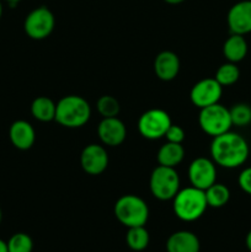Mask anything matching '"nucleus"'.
I'll use <instances>...</instances> for the list:
<instances>
[{
  "label": "nucleus",
  "instance_id": "nucleus-1",
  "mask_svg": "<svg viewBox=\"0 0 251 252\" xmlns=\"http://www.w3.org/2000/svg\"><path fill=\"white\" fill-rule=\"evenodd\" d=\"M250 148L243 135L235 132H225L213 138L211 157L214 164L224 169H236L248 160Z\"/></svg>",
  "mask_w": 251,
  "mask_h": 252
},
{
  "label": "nucleus",
  "instance_id": "nucleus-2",
  "mask_svg": "<svg viewBox=\"0 0 251 252\" xmlns=\"http://www.w3.org/2000/svg\"><path fill=\"white\" fill-rule=\"evenodd\" d=\"M91 107L88 101L78 95H68L57 102L54 120L65 128H79L89 122Z\"/></svg>",
  "mask_w": 251,
  "mask_h": 252
},
{
  "label": "nucleus",
  "instance_id": "nucleus-3",
  "mask_svg": "<svg viewBox=\"0 0 251 252\" xmlns=\"http://www.w3.org/2000/svg\"><path fill=\"white\" fill-rule=\"evenodd\" d=\"M172 201L175 216L184 221L197 220L208 208L204 191L193 186L180 189Z\"/></svg>",
  "mask_w": 251,
  "mask_h": 252
},
{
  "label": "nucleus",
  "instance_id": "nucleus-4",
  "mask_svg": "<svg viewBox=\"0 0 251 252\" xmlns=\"http://www.w3.org/2000/svg\"><path fill=\"white\" fill-rule=\"evenodd\" d=\"M115 216L127 228L143 226L149 218L148 204L135 194H125L115 204Z\"/></svg>",
  "mask_w": 251,
  "mask_h": 252
},
{
  "label": "nucleus",
  "instance_id": "nucleus-5",
  "mask_svg": "<svg viewBox=\"0 0 251 252\" xmlns=\"http://www.w3.org/2000/svg\"><path fill=\"white\" fill-rule=\"evenodd\" d=\"M150 192L159 201H170L180 191V177L175 167L159 165L153 170L149 180Z\"/></svg>",
  "mask_w": 251,
  "mask_h": 252
},
{
  "label": "nucleus",
  "instance_id": "nucleus-6",
  "mask_svg": "<svg viewBox=\"0 0 251 252\" xmlns=\"http://www.w3.org/2000/svg\"><path fill=\"white\" fill-rule=\"evenodd\" d=\"M198 123L201 129L213 138L229 132L231 126H233L230 111L219 102L201 108Z\"/></svg>",
  "mask_w": 251,
  "mask_h": 252
},
{
  "label": "nucleus",
  "instance_id": "nucleus-7",
  "mask_svg": "<svg viewBox=\"0 0 251 252\" xmlns=\"http://www.w3.org/2000/svg\"><path fill=\"white\" fill-rule=\"evenodd\" d=\"M172 125L169 113L160 108H152L143 113L138 120V130L145 139L157 140L165 137Z\"/></svg>",
  "mask_w": 251,
  "mask_h": 252
},
{
  "label": "nucleus",
  "instance_id": "nucleus-8",
  "mask_svg": "<svg viewBox=\"0 0 251 252\" xmlns=\"http://www.w3.org/2000/svg\"><path fill=\"white\" fill-rule=\"evenodd\" d=\"M56 19L48 7L39 6L32 10L26 16L24 29L27 36L32 39H44L53 32Z\"/></svg>",
  "mask_w": 251,
  "mask_h": 252
},
{
  "label": "nucleus",
  "instance_id": "nucleus-9",
  "mask_svg": "<svg viewBox=\"0 0 251 252\" xmlns=\"http://www.w3.org/2000/svg\"><path fill=\"white\" fill-rule=\"evenodd\" d=\"M223 94V86L214 78H206L193 85L189 93L192 103L198 108L218 103Z\"/></svg>",
  "mask_w": 251,
  "mask_h": 252
},
{
  "label": "nucleus",
  "instance_id": "nucleus-10",
  "mask_svg": "<svg viewBox=\"0 0 251 252\" xmlns=\"http://www.w3.org/2000/svg\"><path fill=\"white\" fill-rule=\"evenodd\" d=\"M188 179L191 186L206 191L209 186L216 184L217 167L213 160L207 158H197L189 164Z\"/></svg>",
  "mask_w": 251,
  "mask_h": 252
},
{
  "label": "nucleus",
  "instance_id": "nucleus-11",
  "mask_svg": "<svg viewBox=\"0 0 251 252\" xmlns=\"http://www.w3.org/2000/svg\"><path fill=\"white\" fill-rule=\"evenodd\" d=\"M80 165L89 175H100L107 169L108 154L102 145L89 144L81 152Z\"/></svg>",
  "mask_w": 251,
  "mask_h": 252
},
{
  "label": "nucleus",
  "instance_id": "nucleus-12",
  "mask_svg": "<svg viewBox=\"0 0 251 252\" xmlns=\"http://www.w3.org/2000/svg\"><path fill=\"white\" fill-rule=\"evenodd\" d=\"M231 33L245 34L251 32V0H243L230 7L226 16Z\"/></svg>",
  "mask_w": 251,
  "mask_h": 252
},
{
  "label": "nucleus",
  "instance_id": "nucleus-13",
  "mask_svg": "<svg viewBox=\"0 0 251 252\" xmlns=\"http://www.w3.org/2000/svg\"><path fill=\"white\" fill-rule=\"evenodd\" d=\"M97 134L101 142L107 147H118L122 144L127 135L126 126L120 118H102L97 127Z\"/></svg>",
  "mask_w": 251,
  "mask_h": 252
},
{
  "label": "nucleus",
  "instance_id": "nucleus-14",
  "mask_svg": "<svg viewBox=\"0 0 251 252\" xmlns=\"http://www.w3.org/2000/svg\"><path fill=\"white\" fill-rule=\"evenodd\" d=\"M10 142L12 143L16 149L19 150H29L36 140V132L32 127L31 123L27 121L19 120L15 121L9 129Z\"/></svg>",
  "mask_w": 251,
  "mask_h": 252
},
{
  "label": "nucleus",
  "instance_id": "nucleus-15",
  "mask_svg": "<svg viewBox=\"0 0 251 252\" xmlns=\"http://www.w3.org/2000/svg\"><path fill=\"white\" fill-rule=\"evenodd\" d=\"M154 71L162 81L174 80L180 71V59L174 52H160L154 61Z\"/></svg>",
  "mask_w": 251,
  "mask_h": 252
},
{
  "label": "nucleus",
  "instance_id": "nucleus-16",
  "mask_svg": "<svg viewBox=\"0 0 251 252\" xmlns=\"http://www.w3.org/2000/svg\"><path fill=\"white\" fill-rule=\"evenodd\" d=\"M201 244L196 234L187 230L171 234L166 241L167 252H199Z\"/></svg>",
  "mask_w": 251,
  "mask_h": 252
},
{
  "label": "nucleus",
  "instance_id": "nucleus-17",
  "mask_svg": "<svg viewBox=\"0 0 251 252\" xmlns=\"http://www.w3.org/2000/svg\"><path fill=\"white\" fill-rule=\"evenodd\" d=\"M248 42L243 34L231 33L223 44V54L226 61L231 63H239L248 54Z\"/></svg>",
  "mask_w": 251,
  "mask_h": 252
},
{
  "label": "nucleus",
  "instance_id": "nucleus-18",
  "mask_svg": "<svg viewBox=\"0 0 251 252\" xmlns=\"http://www.w3.org/2000/svg\"><path fill=\"white\" fill-rule=\"evenodd\" d=\"M159 165L167 167H176L185 158V149L179 143L166 142L157 152Z\"/></svg>",
  "mask_w": 251,
  "mask_h": 252
},
{
  "label": "nucleus",
  "instance_id": "nucleus-19",
  "mask_svg": "<svg viewBox=\"0 0 251 252\" xmlns=\"http://www.w3.org/2000/svg\"><path fill=\"white\" fill-rule=\"evenodd\" d=\"M56 106L57 103L47 96H39L32 101L31 113L37 121L41 122H49L56 117Z\"/></svg>",
  "mask_w": 251,
  "mask_h": 252
},
{
  "label": "nucleus",
  "instance_id": "nucleus-20",
  "mask_svg": "<svg viewBox=\"0 0 251 252\" xmlns=\"http://www.w3.org/2000/svg\"><path fill=\"white\" fill-rule=\"evenodd\" d=\"M206 201L208 207L212 208H221L230 199V191L223 184H213L204 191Z\"/></svg>",
  "mask_w": 251,
  "mask_h": 252
},
{
  "label": "nucleus",
  "instance_id": "nucleus-21",
  "mask_svg": "<svg viewBox=\"0 0 251 252\" xmlns=\"http://www.w3.org/2000/svg\"><path fill=\"white\" fill-rule=\"evenodd\" d=\"M149 233L147 229L143 226H133L128 228L127 235H126V241L129 246L130 250L133 251H143L149 245Z\"/></svg>",
  "mask_w": 251,
  "mask_h": 252
},
{
  "label": "nucleus",
  "instance_id": "nucleus-22",
  "mask_svg": "<svg viewBox=\"0 0 251 252\" xmlns=\"http://www.w3.org/2000/svg\"><path fill=\"white\" fill-rule=\"evenodd\" d=\"M240 78V69L236 65V63H231V62H226V63L221 64L217 70L216 79L221 86H230L235 84Z\"/></svg>",
  "mask_w": 251,
  "mask_h": 252
},
{
  "label": "nucleus",
  "instance_id": "nucleus-23",
  "mask_svg": "<svg viewBox=\"0 0 251 252\" xmlns=\"http://www.w3.org/2000/svg\"><path fill=\"white\" fill-rule=\"evenodd\" d=\"M230 117L233 126L246 127L251 123V106L248 103H236L230 108Z\"/></svg>",
  "mask_w": 251,
  "mask_h": 252
},
{
  "label": "nucleus",
  "instance_id": "nucleus-24",
  "mask_svg": "<svg viewBox=\"0 0 251 252\" xmlns=\"http://www.w3.org/2000/svg\"><path fill=\"white\" fill-rule=\"evenodd\" d=\"M96 107H97L98 113L102 116V118L117 117L121 110L120 102L113 96L110 95L101 96L97 100Z\"/></svg>",
  "mask_w": 251,
  "mask_h": 252
},
{
  "label": "nucleus",
  "instance_id": "nucleus-25",
  "mask_svg": "<svg viewBox=\"0 0 251 252\" xmlns=\"http://www.w3.org/2000/svg\"><path fill=\"white\" fill-rule=\"evenodd\" d=\"M33 241L31 236L25 233H16L7 241V251L9 252H32Z\"/></svg>",
  "mask_w": 251,
  "mask_h": 252
},
{
  "label": "nucleus",
  "instance_id": "nucleus-26",
  "mask_svg": "<svg viewBox=\"0 0 251 252\" xmlns=\"http://www.w3.org/2000/svg\"><path fill=\"white\" fill-rule=\"evenodd\" d=\"M185 135L186 134H185L184 128L177 125L170 126L169 129L165 133V138H166L167 142L179 143V144H182V142L185 140Z\"/></svg>",
  "mask_w": 251,
  "mask_h": 252
},
{
  "label": "nucleus",
  "instance_id": "nucleus-27",
  "mask_svg": "<svg viewBox=\"0 0 251 252\" xmlns=\"http://www.w3.org/2000/svg\"><path fill=\"white\" fill-rule=\"evenodd\" d=\"M238 184L239 187L243 189L245 193L250 194L251 196V166L246 167L243 171L240 172L238 177Z\"/></svg>",
  "mask_w": 251,
  "mask_h": 252
},
{
  "label": "nucleus",
  "instance_id": "nucleus-28",
  "mask_svg": "<svg viewBox=\"0 0 251 252\" xmlns=\"http://www.w3.org/2000/svg\"><path fill=\"white\" fill-rule=\"evenodd\" d=\"M245 244H246V248H248V250L251 252V230L249 231L248 235H246V239H245Z\"/></svg>",
  "mask_w": 251,
  "mask_h": 252
},
{
  "label": "nucleus",
  "instance_id": "nucleus-29",
  "mask_svg": "<svg viewBox=\"0 0 251 252\" xmlns=\"http://www.w3.org/2000/svg\"><path fill=\"white\" fill-rule=\"evenodd\" d=\"M0 252H9L7 251V243L0 239Z\"/></svg>",
  "mask_w": 251,
  "mask_h": 252
},
{
  "label": "nucleus",
  "instance_id": "nucleus-30",
  "mask_svg": "<svg viewBox=\"0 0 251 252\" xmlns=\"http://www.w3.org/2000/svg\"><path fill=\"white\" fill-rule=\"evenodd\" d=\"M165 2H167V4H171V5H176V4H180V2L185 1V0H164Z\"/></svg>",
  "mask_w": 251,
  "mask_h": 252
},
{
  "label": "nucleus",
  "instance_id": "nucleus-31",
  "mask_svg": "<svg viewBox=\"0 0 251 252\" xmlns=\"http://www.w3.org/2000/svg\"><path fill=\"white\" fill-rule=\"evenodd\" d=\"M5 1H6L7 4L10 5V6H15V5L19 4V2L21 1V0H5Z\"/></svg>",
  "mask_w": 251,
  "mask_h": 252
},
{
  "label": "nucleus",
  "instance_id": "nucleus-32",
  "mask_svg": "<svg viewBox=\"0 0 251 252\" xmlns=\"http://www.w3.org/2000/svg\"><path fill=\"white\" fill-rule=\"evenodd\" d=\"M1 15H2V4H1V0H0V19H1Z\"/></svg>",
  "mask_w": 251,
  "mask_h": 252
},
{
  "label": "nucleus",
  "instance_id": "nucleus-33",
  "mask_svg": "<svg viewBox=\"0 0 251 252\" xmlns=\"http://www.w3.org/2000/svg\"><path fill=\"white\" fill-rule=\"evenodd\" d=\"M1 219H2V213H1V209H0V223H1Z\"/></svg>",
  "mask_w": 251,
  "mask_h": 252
}]
</instances>
